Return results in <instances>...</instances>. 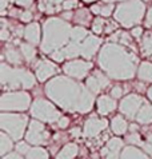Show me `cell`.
Instances as JSON below:
<instances>
[{
  "mask_svg": "<svg viewBox=\"0 0 152 159\" xmlns=\"http://www.w3.org/2000/svg\"><path fill=\"white\" fill-rule=\"evenodd\" d=\"M136 76L141 82H147V83L152 82V63L151 61H143V63H140L139 68H137Z\"/></svg>",
  "mask_w": 152,
  "mask_h": 159,
  "instance_id": "cb8c5ba5",
  "label": "cell"
},
{
  "mask_svg": "<svg viewBox=\"0 0 152 159\" xmlns=\"http://www.w3.org/2000/svg\"><path fill=\"white\" fill-rule=\"evenodd\" d=\"M76 7H78V0H64L63 6H61L63 11H72Z\"/></svg>",
  "mask_w": 152,
  "mask_h": 159,
  "instance_id": "8d00e7d4",
  "label": "cell"
},
{
  "mask_svg": "<svg viewBox=\"0 0 152 159\" xmlns=\"http://www.w3.org/2000/svg\"><path fill=\"white\" fill-rule=\"evenodd\" d=\"M101 46V39L96 35H88L84 40L80 43V56H83L86 60H91L97 50Z\"/></svg>",
  "mask_w": 152,
  "mask_h": 159,
  "instance_id": "9a60e30c",
  "label": "cell"
},
{
  "mask_svg": "<svg viewBox=\"0 0 152 159\" xmlns=\"http://www.w3.org/2000/svg\"><path fill=\"white\" fill-rule=\"evenodd\" d=\"M29 112L35 119L44 123H57L61 118V114L56 108L55 103L43 98H38L32 102Z\"/></svg>",
  "mask_w": 152,
  "mask_h": 159,
  "instance_id": "52a82bcc",
  "label": "cell"
},
{
  "mask_svg": "<svg viewBox=\"0 0 152 159\" xmlns=\"http://www.w3.org/2000/svg\"><path fill=\"white\" fill-rule=\"evenodd\" d=\"M68 125H69V119L67 116H61L59 119V122H57V127H59V129H67Z\"/></svg>",
  "mask_w": 152,
  "mask_h": 159,
  "instance_id": "b9f144b4",
  "label": "cell"
},
{
  "mask_svg": "<svg viewBox=\"0 0 152 159\" xmlns=\"http://www.w3.org/2000/svg\"><path fill=\"white\" fill-rule=\"evenodd\" d=\"M136 122L140 125H151L152 123V104L144 102L136 115Z\"/></svg>",
  "mask_w": 152,
  "mask_h": 159,
  "instance_id": "7402d4cb",
  "label": "cell"
},
{
  "mask_svg": "<svg viewBox=\"0 0 152 159\" xmlns=\"http://www.w3.org/2000/svg\"><path fill=\"white\" fill-rule=\"evenodd\" d=\"M72 20L75 23H78L80 25H83V27H87V25L91 23V12L87 8H80L74 14V17Z\"/></svg>",
  "mask_w": 152,
  "mask_h": 159,
  "instance_id": "d4e9b609",
  "label": "cell"
},
{
  "mask_svg": "<svg viewBox=\"0 0 152 159\" xmlns=\"http://www.w3.org/2000/svg\"><path fill=\"white\" fill-rule=\"evenodd\" d=\"M84 3H92V2H95V0H83Z\"/></svg>",
  "mask_w": 152,
  "mask_h": 159,
  "instance_id": "db71d44e",
  "label": "cell"
},
{
  "mask_svg": "<svg viewBox=\"0 0 152 159\" xmlns=\"http://www.w3.org/2000/svg\"><path fill=\"white\" fill-rule=\"evenodd\" d=\"M92 68V63L86 59H72L63 66V71L67 76L74 79H84Z\"/></svg>",
  "mask_w": 152,
  "mask_h": 159,
  "instance_id": "30bf717a",
  "label": "cell"
},
{
  "mask_svg": "<svg viewBox=\"0 0 152 159\" xmlns=\"http://www.w3.org/2000/svg\"><path fill=\"white\" fill-rule=\"evenodd\" d=\"M119 2H127V0H119Z\"/></svg>",
  "mask_w": 152,
  "mask_h": 159,
  "instance_id": "11a10c76",
  "label": "cell"
},
{
  "mask_svg": "<svg viewBox=\"0 0 152 159\" xmlns=\"http://www.w3.org/2000/svg\"><path fill=\"white\" fill-rule=\"evenodd\" d=\"M50 132L44 127V122L34 119L29 122V127L25 134V140L34 146H42L50 142Z\"/></svg>",
  "mask_w": 152,
  "mask_h": 159,
  "instance_id": "9c48e42d",
  "label": "cell"
},
{
  "mask_svg": "<svg viewBox=\"0 0 152 159\" xmlns=\"http://www.w3.org/2000/svg\"><path fill=\"white\" fill-rule=\"evenodd\" d=\"M4 56H6V59L8 63L11 64H15V66H19L21 64V52L15 50L13 47H8L6 51H4Z\"/></svg>",
  "mask_w": 152,
  "mask_h": 159,
  "instance_id": "83f0119b",
  "label": "cell"
},
{
  "mask_svg": "<svg viewBox=\"0 0 152 159\" xmlns=\"http://www.w3.org/2000/svg\"><path fill=\"white\" fill-rule=\"evenodd\" d=\"M15 3L17 4V6H20V7L28 8V7H31L34 4V0H15Z\"/></svg>",
  "mask_w": 152,
  "mask_h": 159,
  "instance_id": "f6af8a7d",
  "label": "cell"
},
{
  "mask_svg": "<svg viewBox=\"0 0 152 159\" xmlns=\"http://www.w3.org/2000/svg\"><path fill=\"white\" fill-rule=\"evenodd\" d=\"M126 139H127L128 143H131L133 146H140V147H141V144H143L141 138H140V134L137 131H129V134L127 135Z\"/></svg>",
  "mask_w": 152,
  "mask_h": 159,
  "instance_id": "836d02e7",
  "label": "cell"
},
{
  "mask_svg": "<svg viewBox=\"0 0 152 159\" xmlns=\"http://www.w3.org/2000/svg\"><path fill=\"white\" fill-rule=\"evenodd\" d=\"M2 23H3V28H2V34H0V38H2V40H7V39L10 38L11 32H10V31H8V28H7V21H6V20H2Z\"/></svg>",
  "mask_w": 152,
  "mask_h": 159,
  "instance_id": "60d3db41",
  "label": "cell"
},
{
  "mask_svg": "<svg viewBox=\"0 0 152 159\" xmlns=\"http://www.w3.org/2000/svg\"><path fill=\"white\" fill-rule=\"evenodd\" d=\"M79 152V147L76 143H67L63 146V148L57 152L56 159H75Z\"/></svg>",
  "mask_w": 152,
  "mask_h": 159,
  "instance_id": "603a6c76",
  "label": "cell"
},
{
  "mask_svg": "<svg viewBox=\"0 0 152 159\" xmlns=\"http://www.w3.org/2000/svg\"><path fill=\"white\" fill-rule=\"evenodd\" d=\"M97 63L115 80H129L137 74V56L119 43L104 44L100 48Z\"/></svg>",
  "mask_w": 152,
  "mask_h": 159,
  "instance_id": "7a4b0ae2",
  "label": "cell"
},
{
  "mask_svg": "<svg viewBox=\"0 0 152 159\" xmlns=\"http://www.w3.org/2000/svg\"><path fill=\"white\" fill-rule=\"evenodd\" d=\"M71 25L67 20L60 17H50L43 24V40L40 48L44 54L50 55L56 50H61L71 42Z\"/></svg>",
  "mask_w": 152,
  "mask_h": 159,
  "instance_id": "3957f363",
  "label": "cell"
},
{
  "mask_svg": "<svg viewBox=\"0 0 152 159\" xmlns=\"http://www.w3.org/2000/svg\"><path fill=\"white\" fill-rule=\"evenodd\" d=\"M24 39L31 44H39L42 43V30H40V24L36 21H32L25 27L24 30Z\"/></svg>",
  "mask_w": 152,
  "mask_h": 159,
  "instance_id": "ac0fdd59",
  "label": "cell"
},
{
  "mask_svg": "<svg viewBox=\"0 0 152 159\" xmlns=\"http://www.w3.org/2000/svg\"><path fill=\"white\" fill-rule=\"evenodd\" d=\"M25 159H50V155H48V151L43 147H32L27 152Z\"/></svg>",
  "mask_w": 152,
  "mask_h": 159,
  "instance_id": "1f68e13d",
  "label": "cell"
},
{
  "mask_svg": "<svg viewBox=\"0 0 152 159\" xmlns=\"http://www.w3.org/2000/svg\"><path fill=\"white\" fill-rule=\"evenodd\" d=\"M131 35H132V38H135V39L141 38L143 36V28L141 27H133L131 31Z\"/></svg>",
  "mask_w": 152,
  "mask_h": 159,
  "instance_id": "7bdbcfd3",
  "label": "cell"
},
{
  "mask_svg": "<svg viewBox=\"0 0 152 159\" xmlns=\"http://www.w3.org/2000/svg\"><path fill=\"white\" fill-rule=\"evenodd\" d=\"M10 0H2V14L4 15L6 14V8H7V4Z\"/></svg>",
  "mask_w": 152,
  "mask_h": 159,
  "instance_id": "681fc988",
  "label": "cell"
},
{
  "mask_svg": "<svg viewBox=\"0 0 152 159\" xmlns=\"http://www.w3.org/2000/svg\"><path fill=\"white\" fill-rule=\"evenodd\" d=\"M86 86L89 91L96 95V94H99L101 90H104V88H107L110 86V76L104 71L96 70L92 75L87 76Z\"/></svg>",
  "mask_w": 152,
  "mask_h": 159,
  "instance_id": "4fadbf2b",
  "label": "cell"
},
{
  "mask_svg": "<svg viewBox=\"0 0 152 159\" xmlns=\"http://www.w3.org/2000/svg\"><path fill=\"white\" fill-rule=\"evenodd\" d=\"M61 50H63L65 59H69V60L76 59V56L80 55V43H75L71 40L65 47L61 48Z\"/></svg>",
  "mask_w": 152,
  "mask_h": 159,
  "instance_id": "4316f807",
  "label": "cell"
},
{
  "mask_svg": "<svg viewBox=\"0 0 152 159\" xmlns=\"http://www.w3.org/2000/svg\"><path fill=\"white\" fill-rule=\"evenodd\" d=\"M108 126V120L104 118H96V116H89L86 123H84L83 129V136L87 138H96L99 136L103 131Z\"/></svg>",
  "mask_w": 152,
  "mask_h": 159,
  "instance_id": "7c38bea8",
  "label": "cell"
},
{
  "mask_svg": "<svg viewBox=\"0 0 152 159\" xmlns=\"http://www.w3.org/2000/svg\"><path fill=\"white\" fill-rule=\"evenodd\" d=\"M57 66L51 60L42 59L35 64V75L39 82H46L57 74Z\"/></svg>",
  "mask_w": 152,
  "mask_h": 159,
  "instance_id": "5bb4252c",
  "label": "cell"
},
{
  "mask_svg": "<svg viewBox=\"0 0 152 159\" xmlns=\"http://www.w3.org/2000/svg\"><path fill=\"white\" fill-rule=\"evenodd\" d=\"M27 125H28V118L25 115H19V114L12 112L0 114V127L13 140H20L23 138Z\"/></svg>",
  "mask_w": 152,
  "mask_h": 159,
  "instance_id": "8992f818",
  "label": "cell"
},
{
  "mask_svg": "<svg viewBox=\"0 0 152 159\" xmlns=\"http://www.w3.org/2000/svg\"><path fill=\"white\" fill-rule=\"evenodd\" d=\"M50 58L53 59V61H63L65 59V56L63 54V50H56L50 54Z\"/></svg>",
  "mask_w": 152,
  "mask_h": 159,
  "instance_id": "74e56055",
  "label": "cell"
},
{
  "mask_svg": "<svg viewBox=\"0 0 152 159\" xmlns=\"http://www.w3.org/2000/svg\"><path fill=\"white\" fill-rule=\"evenodd\" d=\"M120 159H150V155L143 150H139L136 146H128L122 151Z\"/></svg>",
  "mask_w": 152,
  "mask_h": 159,
  "instance_id": "ffe728a7",
  "label": "cell"
},
{
  "mask_svg": "<svg viewBox=\"0 0 152 159\" xmlns=\"http://www.w3.org/2000/svg\"><path fill=\"white\" fill-rule=\"evenodd\" d=\"M123 151V140L120 138H111L101 148L103 159H120Z\"/></svg>",
  "mask_w": 152,
  "mask_h": 159,
  "instance_id": "2e32d148",
  "label": "cell"
},
{
  "mask_svg": "<svg viewBox=\"0 0 152 159\" xmlns=\"http://www.w3.org/2000/svg\"><path fill=\"white\" fill-rule=\"evenodd\" d=\"M147 96H148V99L152 102V86L148 88V90H147Z\"/></svg>",
  "mask_w": 152,
  "mask_h": 159,
  "instance_id": "f907efd6",
  "label": "cell"
},
{
  "mask_svg": "<svg viewBox=\"0 0 152 159\" xmlns=\"http://www.w3.org/2000/svg\"><path fill=\"white\" fill-rule=\"evenodd\" d=\"M29 143L27 142H17V144H16V151L19 152V154H21V155H27V152L29 151V146H28Z\"/></svg>",
  "mask_w": 152,
  "mask_h": 159,
  "instance_id": "d590c367",
  "label": "cell"
},
{
  "mask_svg": "<svg viewBox=\"0 0 152 159\" xmlns=\"http://www.w3.org/2000/svg\"><path fill=\"white\" fill-rule=\"evenodd\" d=\"M96 106H97V112L100 115H108V114L114 112L116 110L118 103H116L115 98H112L111 95H101L97 98Z\"/></svg>",
  "mask_w": 152,
  "mask_h": 159,
  "instance_id": "e0dca14e",
  "label": "cell"
},
{
  "mask_svg": "<svg viewBox=\"0 0 152 159\" xmlns=\"http://www.w3.org/2000/svg\"><path fill=\"white\" fill-rule=\"evenodd\" d=\"M100 7H101V4H93L91 7V11L96 15H100Z\"/></svg>",
  "mask_w": 152,
  "mask_h": 159,
  "instance_id": "7dc6e473",
  "label": "cell"
},
{
  "mask_svg": "<svg viewBox=\"0 0 152 159\" xmlns=\"http://www.w3.org/2000/svg\"><path fill=\"white\" fill-rule=\"evenodd\" d=\"M112 98L115 99H120L123 96V88L120 87V86H115L112 87V90H111V94H110Z\"/></svg>",
  "mask_w": 152,
  "mask_h": 159,
  "instance_id": "f35d334b",
  "label": "cell"
},
{
  "mask_svg": "<svg viewBox=\"0 0 152 159\" xmlns=\"http://www.w3.org/2000/svg\"><path fill=\"white\" fill-rule=\"evenodd\" d=\"M64 0H39V10L44 14H55V12L63 11Z\"/></svg>",
  "mask_w": 152,
  "mask_h": 159,
  "instance_id": "d6986e66",
  "label": "cell"
},
{
  "mask_svg": "<svg viewBox=\"0 0 152 159\" xmlns=\"http://www.w3.org/2000/svg\"><path fill=\"white\" fill-rule=\"evenodd\" d=\"M31 108V95L24 91L6 92L0 98L2 111H25Z\"/></svg>",
  "mask_w": 152,
  "mask_h": 159,
  "instance_id": "ba28073f",
  "label": "cell"
},
{
  "mask_svg": "<svg viewBox=\"0 0 152 159\" xmlns=\"http://www.w3.org/2000/svg\"><path fill=\"white\" fill-rule=\"evenodd\" d=\"M2 159H24V158L21 154H19L16 151V152H8L7 155H4Z\"/></svg>",
  "mask_w": 152,
  "mask_h": 159,
  "instance_id": "ee69618b",
  "label": "cell"
},
{
  "mask_svg": "<svg viewBox=\"0 0 152 159\" xmlns=\"http://www.w3.org/2000/svg\"><path fill=\"white\" fill-rule=\"evenodd\" d=\"M147 142H150L152 144V132H151V134H148V136H147Z\"/></svg>",
  "mask_w": 152,
  "mask_h": 159,
  "instance_id": "816d5d0a",
  "label": "cell"
},
{
  "mask_svg": "<svg viewBox=\"0 0 152 159\" xmlns=\"http://www.w3.org/2000/svg\"><path fill=\"white\" fill-rule=\"evenodd\" d=\"M145 12V4L141 0H127L122 2L115 8L114 17L123 27L131 28L139 24Z\"/></svg>",
  "mask_w": 152,
  "mask_h": 159,
  "instance_id": "5b68a950",
  "label": "cell"
},
{
  "mask_svg": "<svg viewBox=\"0 0 152 159\" xmlns=\"http://www.w3.org/2000/svg\"><path fill=\"white\" fill-rule=\"evenodd\" d=\"M46 95L56 106L72 112H89L95 103V94L69 76H53L46 86Z\"/></svg>",
  "mask_w": 152,
  "mask_h": 159,
  "instance_id": "6da1fadb",
  "label": "cell"
},
{
  "mask_svg": "<svg viewBox=\"0 0 152 159\" xmlns=\"http://www.w3.org/2000/svg\"><path fill=\"white\" fill-rule=\"evenodd\" d=\"M12 147H13L12 138L7 134V132L2 131V132H0V155H2V157L7 155L8 152H11Z\"/></svg>",
  "mask_w": 152,
  "mask_h": 159,
  "instance_id": "484cf974",
  "label": "cell"
},
{
  "mask_svg": "<svg viewBox=\"0 0 152 159\" xmlns=\"http://www.w3.org/2000/svg\"><path fill=\"white\" fill-rule=\"evenodd\" d=\"M115 0H103V3H114Z\"/></svg>",
  "mask_w": 152,
  "mask_h": 159,
  "instance_id": "f5cc1de1",
  "label": "cell"
},
{
  "mask_svg": "<svg viewBox=\"0 0 152 159\" xmlns=\"http://www.w3.org/2000/svg\"><path fill=\"white\" fill-rule=\"evenodd\" d=\"M140 51L144 56L152 55V32H145L143 35L141 43H140Z\"/></svg>",
  "mask_w": 152,
  "mask_h": 159,
  "instance_id": "f546056e",
  "label": "cell"
},
{
  "mask_svg": "<svg viewBox=\"0 0 152 159\" xmlns=\"http://www.w3.org/2000/svg\"><path fill=\"white\" fill-rule=\"evenodd\" d=\"M108 23V20L104 19V17H96L95 20L92 21V31L96 35H100L105 31V25Z\"/></svg>",
  "mask_w": 152,
  "mask_h": 159,
  "instance_id": "d6a6232c",
  "label": "cell"
},
{
  "mask_svg": "<svg viewBox=\"0 0 152 159\" xmlns=\"http://www.w3.org/2000/svg\"><path fill=\"white\" fill-rule=\"evenodd\" d=\"M112 12H115V7L112 3H104L100 7V15L103 17H108L112 15Z\"/></svg>",
  "mask_w": 152,
  "mask_h": 159,
  "instance_id": "e575fe53",
  "label": "cell"
},
{
  "mask_svg": "<svg viewBox=\"0 0 152 159\" xmlns=\"http://www.w3.org/2000/svg\"><path fill=\"white\" fill-rule=\"evenodd\" d=\"M111 130H112L114 134L116 135H124L127 132V130H129L128 123L126 120V118H123L122 115H116L114 116L112 122H111Z\"/></svg>",
  "mask_w": 152,
  "mask_h": 159,
  "instance_id": "44dd1931",
  "label": "cell"
},
{
  "mask_svg": "<svg viewBox=\"0 0 152 159\" xmlns=\"http://www.w3.org/2000/svg\"><path fill=\"white\" fill-rule=\"evenodd\" d=\"M145 25L148 27L150 30H152V7L147 12V17H145Z\"/></svg>",
  "mask_w": 152,
  "mask_h": 159,
  "instance_id": "bcb514c9",
  "label": "cell"
},
{
  "mask_svg": "<svg viewBox=\"0 0 152 159\" xmlns=\"http://www.w3.org/2000/svg\"><path fill=\"white\" fill-rule=\"evenodd\" d=\"M19 19L21 21H24V23H29V21H32V12H31V11H23V12H20Z\"/></svg>",
  "mask_w": 152,
  "mask_h": 159,
  "instance_id": "ab89813d",
  "label": "cell"
},
{
  "mask_svg": "<svg viewBox=\"0 0 152 159\" xmlns=\"http://www.w3.org/2000/svg\"><path fill=\"white\" fill-rule=\"evenodd\" d=\"M71 134H72L74 136H76V138H79V136H82V135H83V132L80 131L79 127H75V129H74L72 131H71Z\"/></svg>",
  "mask_w": 152,
  "mask_h": 159,
  "instance_id": "c3c4849f",
  "label": "cell"
},
{
  "mask_svg": "<svg viewBox=\"0 0 152 159\" xmlns=\"http://www.w3.org/2000/svg\"><path fill=\"white\" fill-rule=\"evenodd\" d=\"M36 75L25 68L11 67L7 63L0 64V82L3 87L17 90V88H34L36 84Z\"/></svg>",
  "mask_w": 152,
  "mask_h": 159,
  "instance_id": "277c9868",
  "label": "cell"
},
{
  "mask_svg": "<svg viewBox=\"0 0 152 159\" xmlns=\"http://www.w3.org/2000/svg\"><path fill=\"white\" fill-rule=\"evenodd\" d=\"M144 104V100L140 95L136 94H129L124 96L119 104V110L126 118L128 119H136V115L141 108V106Z\"/></svg>",
  "mask_w": 152,
  "mask_h": 159,
  "instance_id": "8fae6325",
  "label": "cell"
},
{
  "mask_svg": "<svg viewBox=\"0 0 152 159\" xmlns=\"http://www.w3.org/2000/svg\"><path fill=\"white\" fill-rule=\"evenodd\" d=\"M88 36V31L86 27L83 25H76V27H72V31H71V40L75 43H82L84 39Z\"/></svg>",
  "mask_w": 152,
  "mask_h": 159,
  "instance_id": "4dcf8cb0",
  "label": "cell"
},
{
  "mask_svg": "<svg viewBox=\"0 0 152 159\" xmlns=\"http://www.w3.org/2000/svg\"><path fill=\"white\" fill-rule=\"evenodd\" d=\"M20 52L28 63H31V61L36 58V50H35L34 44H31V43H20Z\"/></svg>",
  "mask_w": 152,
  "mask_h": 159,
  "instance_id": "f1b7e54d",
  "label": "cell"
}]
</instances>
